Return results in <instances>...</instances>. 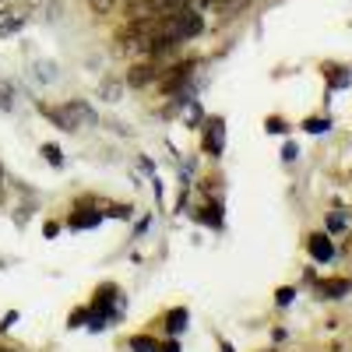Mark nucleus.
<instances>
[{"instance_id":"15","label":"nucleus","mask_w":352,"mask_h":352,"mask_svg":"<svg viewBox=\"0 0 352 352\" xmlns=\"http://www.w3.org/2000/svg\"><path fill=\"white\" fill-rule=\"evenodd\" d=\"M292 300V289H278V303H289Z\"/></svg>"},{"instance_id":"16","label":"nucleus","mask_w":352,"mask_h":352,"mask_svg":"<svg viewBox=\"0 0 352 352\" xmlns=\"http://www.w3.org/2000/svg\"><path fill=\"white\" fill-rule=\"evenodd\" d=\"M159 352H180V345H176V342H169V345H159Z\"/></svg>"},{"instance_id":"14","label":"nucleus","mask_w":352,"mask_h":352,"mask_svg":"<svg viewBox=\"0 0 352 352\" xmlns=\"http://www.w3.org/2000/svg\"><path fill=\"white\" fill-rule=\"evenodd\" d=\"M85 317H88V310H74V314H71V328H78Z\"/></svg>"},{"instance_id":"17","label":"nucleus","mask_w":352,"mask_h":352,"mask_svg":"<svg viewBox=\"0 0 352 352\" xmlns=\"http://www.w3.org/2000/svg\"><path fill=\"white\" fill-rule=\"evenodd\" d=\"M96 4H102V8H106V4H109V0H96Z\"/></svg>"},{"instance_id":"2","label":"nucleus","mask_w":352,"mask_h":352,"mask_svg":"<svg viewBox=\"0 0 352 352\" xmlns=\"http://www.w3.org/2000/svg\"><path fill=\"white\" fill-rule=\"evenodd\" d=\"M152 81H159V67H155L152 60L134 64L131 74H127V85H131V88H144V85H152Z\"/></svg>"},{"instance_id":"1","label":"nucleus","mask_w":352,"mask_h":352,"mask_svg":"<svg viewBox=\"0 0 352 352\" xmlns=\"http://www.w3.org/2000/svg\"><path fill=\"white\" fill-rule=\"evenodd\" d=\"M46 113L53 116L56 124H64L67 131H78L81 124H92V120H96V116H92V109H88L85 102H71V106H64V109H56V113H53V109H46Z\"/></svg>"},{"instance_id":"7","label":"nucleus","mask_w":352,"mask_h":352,"mask_svg":"<svg viewBox=\"0 0 352 352\" xmlns=\"http://www.w3.org/2000/svg\"><path fill=\"white\" fill-rule=\"evenodd\" d=\"M166 328H169L173 335H176V331H184V328H187V310H184V307H176V310L166 317Z\"/></svg>"},{"instance_id":"12","label":"nucleus","mask_w":352,"mask_h":352,"mask_svg":"<svg viewBox=\"0 0 352 352\" xmlns=\"http://www.w3.org/2000/svg\"><path fill=\"white\" fill-rule=\"evenodd\" d=\"M303 127H307L310 134H320V131H328V120H307Z\"/></svg>"},{"instance_id":"6","label":"nucleus","mask_w":352,"mask_h":352,"mask_svg":"<svg viewBox=\"0 0 352 352\" xmlns=\"http://www.w3.org/2000/svg\"><path fill=\"white\" fill-rule=\"evenodd\" d=\"M310 254H314V261H331V240L328 236H320V232H317V236H310Z\"/></svg>"},{"instance_id":"10","label":"nucleus","mask_w":352,"mask_h":352,"mask_svg":"<svg viewBox=\"0 0 352 352\" xmlns=\"http://www.w3.org/2000/svg\"><path fill=\"white\" fill-rule=\"evenodd\" d=\"M155 4H159V11H184V8H190V0H155Z\"/></svg>"},{"instance_id":"5","label":"nucleus","mask_w":352,"mask_h":352,"mask_svg":"<svg viewBox=\"0 0 352 352\" xmlns=\"http://www.w3.org/2000/svg\"><path fill=\"white\" fill-rule=\"evenodd\" d=\"M190 67H194L190 60H187V64H176V67L169 71V78L162 81V88H166V92H173V88H180V85L190 78Z\"/></svg>"},{"instance_id":"11","label":"nucleus","mask_w":352,"mask_h":352,"mask_svg":"<svg viewBox=\"0 0 352 352\" xmlns=\"http://www.w3.org/2000/svg\"><path fill=\"white\" fill-rule=\"evenodd\" d=\"M96 222H99V215H74V219H71V226H74V229H85V226L92 229Z\"/></svg>"},{"instance_id":"13","label":"nucleus","mask_w":352,"mask_h":352,"mask_svg":"<svg viewBox=\"0 0 352 352\" xmlns=\"http://www.w3.org/2000/svg\"><path fill=\"white\" fill-rule=\"evenodd\" d=\"M21 21H0V36H8V32H14Z\"/></svg>"},{"instance_id":"4","label":"nucleus","mask_w":352,"mask_h":352,"mask_svg":"<svg viewBox=\"0 0 352 352\" xmlns=\"http://www.w3.org/2000/svg\"><path fill=\"white\" fill-rule=\"evenodd\" d=\"M349 289H352L349 278H324V282H317V292H320L324 300H342Z\"/></svg>"},{"instance_id":"3","label":"nucleus","mask_w":352,"mask_h":352,"mask_svg":"<svg viewBox=\"0 0 352 352\" xmlns=\"http://www.w3.org/2000/svg\"><path fill=\"white\" fill-rule=\"evenodd\" d=\"M222 138H226L222 120H212L204 127V148H208V155H222Z\"/></svg>"},{"instance_id":"8","label":"nucleus","mask_w":352,"mask_h":352,"mask_svg":"<svg viewBox=\"0 0 352 352\" xmlns=\"http://www.w3.org/2000/svg\"><path fill=\"white\" fill-rule=\"evenodd\" d=\"M131 349H134V352H159V342L148 338V335H134V338H131Z\"/></svg>"},{"instance_id":"9","label":"nucleus","mask_w":352,"mask_h":352,"mask_svg":"<svg viewBox=\"0 0 352 352\" xmlns=\"http://www.w3.org/2000/svg\"><path fill=\"white\" fill-rule=\"evenodd\" d=\"M43 155H46L50 166H60V162H64V152L56 148V144H43Z\"/></svg>"},{"instance_id":"18","label":"nucleus","mask_w":352,"mask_h":352,"mask_svg":"<svg viewBox=\"0 0 352 352\" xmlns=\"http://www.w3.org/2000/svg\"><path fill=\"white\" fill-rule=\"evenodd\" d=\"M4 4H8V0H0V8H4Z\"/></svg>"}]
</instances>
